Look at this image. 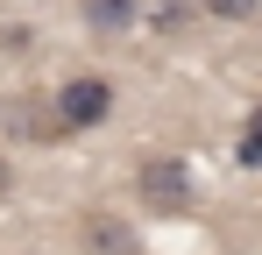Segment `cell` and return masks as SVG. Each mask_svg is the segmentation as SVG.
I'll return each instance as SVG.
<instances>
[{
    "label": "cell",
    "mask_w": 262,
    "mask_h": 255,
    "mask_svg": "<svg viewBox=\"0 0 262 255\" xmlns=\"http://www.w3.org/2000/svg\"><path fill=\"white\" fill-rule=\"evenodd\" d=\"M135 184H142V206L149 213H191V170L177 156H142Z\"/></svg>",
    "instance_id": "cell-1"
},
{
    "label": "cell",
    "mask_w": 262,
    "mask_h": 255,
    "mask_svg": "<svg viewBox=\"0 0 262 255\" xmlns=\"http://www.w3.org/2000/svg\"><path fill=\"white\" fill-rule=\"evenodd\" d=\"M57 114H64V128L78 135V128H99L106 114H114V85L99 78V71H78V78L57 85Z\"/></svg>",
    "instance_id": "cell-2"
},
{
    "label": "cell",
    "mask_w": 262,
    "mask_h": 255,
    "mask_svg": "<svg viewBox=\"0 0 262 255\" xmlns=\"http://www.w3.org/2000/svg\"><path fill=\"white\" fill-rule=\"evenodd\" d=\"M0 121H7V135H21V142H64L71 128H64V114H57V92H29V99H7L0 107Z\"/></svg>",
    "instance_id": "cell-3"
},
{
    "label": "cell",
    "mask_w": 262,
    "mask_h": 255,
    "mask_svg": "<svg viewBox=\"0 0 262 255\" xmlns=\"http://www.w3.org/2000/svg\"><path fill=\"white\" fill-rule=\"evenodd\" d=\"M78 241H85V255H142V234L121 213H85L78 220Z\"/></svg>",
    "instance_id": "cell-4"
},
{
    "label": "cell",
    "mask_w": 262,
    "mask_h": 255,
    "mask_svg": "<svg viewBox=\"0 0 262 255\" xmlns=\"http://www.w3.org/2000/svg\"><path fill=\"white\" fill-rule=\"evenodd\" d=\"M78 14H85V29H99V36H121V29L142 22V0H85Z\"/></svg>",
    "instance_id": "cell-5"
},
{
    "label": "cell",
    "mask_w": 262,
    "mask_h": 255,
    "mask_svg": "<svg viewBox=\"0 0 262 255\" xmlns=\"http://www.w3.org/2000/svg\"><path fill=\"white\" fill-rule=\"evenodd\" d=\"M206 14H213V22H255L262 0H206Z\"/></svg>",
    "instance_id": "cell-6"
},
{
    "label": "cell",
    "mask_w": 262,
    "mask_h": 255,
    "mask_svg": "<svg viewBox=\"0 0 262 255\" xmlns=\"http://www.w3.org/2000/svg\"><path fill=\"white\" fill-rule=\"evenodd\" d=\"M184 22H191V0H163L156 7V29H184Z\"/></svg>",
    "instance_id": "cell-7"
},
{
    "label": "cell",
    "mask_w": 262,
    "mask_h": 255,
    "mask_svg": "<svg viewBox=\"0 0 262 255\" xmlns=\"http://www.w3.org/2000/svg\"><path fill=\"white\" fill-rule=\"evenodd\" d=\"M234 156H241V170H262V135H255V128L241 135V149H234Z\"/></svg>",
    "instance_id": "cell-8"
},
{
    "label": "cell",
    "mask_w": 262,
    "mask_h": 255,
    "mask_svg": "<svg viewBox=\"0 0 262 255\" xmlns=\"http://www.w3.org/2000/svg\"><path fill=\"white\" fill-rule=\"evenodd\" d=\"M7 184H14V170H7V156H0V199H7Z\"/></svg>",
    "instance_id": "cell-9"
},
{
    "label": "cell",
    "mask_w": 262,
    "mask_h": 255,
    "mask_svg": "<svg viewBox=\"0 0 262 255\" xmlns=\"http://www.w3.org/2000/svg\"><path fill=\"white\" fill-rule=\"evenodd\" d=\"M248 128H255V135H262V99H255V114H248Z\"/></svg>",
    "instance_id": "cell-10"
}]
</instances>
